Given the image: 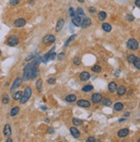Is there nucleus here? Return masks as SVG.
Masks as SVG:
<instances>
[{"label":"nucleus","instance_id":"39448f33","mask_svg":"<svg viewBox=\"0 0 140 142\" xmlns=\"http://www.w3.org/2000/svg\"><path fill=\"white\" fill-rule=\"evenodd\" d=\"M55 41V36L53 35H47L45 36L43 39V43H46V44H49V43H53Z\"/></svg>","mask_w":140,"mask_h":142},{"label":"nucleus","instance_id":"37998d69","mask_svg":"<svg viewBox=\"0 0 140 142\" xmlns=\"http://www.w3.org/2000/svg\"><path fill=\"white\" fill-rule=\"evenodd\" d=\"M54 132H55V130H54V128L53 127H50L48 128V133H54Z\"/></svg>","mask_w":140,"mask_h":142},{"label":"nucleus","instance_id":"f704fd0d","mask_svg":"<svg viewBox=\"0 0 140 142\" xmlns=\"http://www.w3.org/2000/svg\"><path fill=\"white\" fill-rule=\"evenodd\" d=\"M73 62H74V63L75 65H80L81 64V59H80V57L75 56L74 58V60H73Z\"/></svg>","mask_w":140,"mask_h":142},{"label":"nucleus","instance_id":"9d476101","mask_svg":"<svg viewBox=\"0 0 140 142\" xmlns=\"http://www.w3.org/2000/svg\"><path fill=\"white\" fill-rule=\"evenodd\" d=\"M26 24V21L24 18H18L14 22L15 27H24Z\"/></svg>","mask_w":140,"mask_h":142},{"label":"nucleus","instance_id":"bb28decb","mask_svg":"<svg viewBox=\"0 0 140 142\" xmlns=\"http://www.w3.org/2000/svg\"><path fill=\"white\" fill-rule=\"evenodd\" d=\"M36 87V89H37V91H39V92H40L41 90H42V87H43V80H42V79H39V80L37 81Z\"/></svg>","mask_w":140,"mask_h":142},{"label":"nucleus","instance_id":"1a4fd4ad","mask_svg":"<svg viewBox=\"0 0 140 142\" xmlns=\"http://www.w3.org/2000/svg\"><path fill=\"white\" fill-rule=\"evenodd\" d=\"M92 24V21H91V19L89 18V17H85L84 19H82V22H81V26L82 27V28L86 29L87 28V27H89Z\"/></svg>","mask_w":140,"mask_h":142},{"label":"nucleus","instance_id":"e433bc0d","mask_svg":"<svg viewBox=\"0 0 140 142\" xmlns=\"http://www.w3.org/2000/svg\"><path fill=\"white\" fill-rule=\"evenodd\" d=\"M19 4V0H10V5L12 6H15Z\"/></svg>","mask_w":140,"mask_h":142},{"label":"nucleus","instance_id":"6e6552de","mask_svg":"<svg viewBox=\"0 0 140 142\" xmlns=\"http://www.w3.org/2000/svg\"><path fill=\"white\" fill-rule=\"evenodd\" d=\"M77 105L79 106H81V107H90L91 103L88 101H87V100L81 99L77 101Z\"/></svg>","mask_w":140,"mask_h":142},{"label":"nucleus","instance_id":"2f4dec72","mask_svg":"<svg viewBox=\"0 0 140 142\" xmlns=\"http://www.w3.org/2000/svg\"><path fill=\"white\" fill-rule=\"evenodd\" d=\"M102 103H103V105H105V106H111V105H112V101H111L110 99L106 98V99L103 100Z\"/></svg>","mask_w":140,"mask_h":142},{"label":"nucleus","instance_id":"aec40b11","mask_svg":"<svg viewBox=\"0 0 140 142\" xmlns=\"http://www.w3.org/2000/svg\"><path fill=\"white\" fill-rule=\"evenodd\" d=\"M22 96H23V92H22V91H17V92L13 94L12 98H13V100H15V101H18V100L21 99Z\"/></svg>","mask_w":140,"mask_h":142},{"label":"nucleus","instance_id":"49530a36","mask_svg":"<svg viewBox=\"0 0 140 142\" xmlns=\"http://www.w3.org/2000/svg\"><path fill=\"white\" fill-rule=\"evenodd\" d=\"M125 116H126V117H129V116H130V112H126V113H125Z\"/></svg>","mask_w":140,"mask_h":142},{"label":"nucleus","instance_id":"f257e3e1","mask_svg":"<svg viewBox=\"0 0 140 142\" xmlns=\"http://www.w3.org/2000/svg\"><path fill=\"white\" fill-rule=\"evenodd\" d=\"M33 63H28L24 69V80L29 81L31 79V73H32Z\"/></svg>","mask_w":140,"mask_h":142},{"label":"nucleus","instance_id":"7ed1b4c3","mask_svg":"<svg viewBox=\"0 0 140 142\" xmlns=\"http://www.w3.org/2000/svg\"><path fill=\"white\" fill-rule=\"evenodd\" d=\"M127 47L129 50H136L138 49V42L134 38H131L127 41Z\"/></svg>","mask_w":140,"mask_h":142},{"label":"nucleus","instance_id":"412c9836","mask_svg":"<svg viewBox=\"0 0 140 142\" xmlns=\"http://www.w3.org/2000/svg\"><path fill=\"white\" fill-rule=\"evenodd\" d=\"M102 29L106 32H110V31L112 30V26L108 23H104L102 24Z\"/></svg>","mask_w":140,"mask_h":142},{"label":"nucleus","instance_id":"423d86ee","mask_svg":"<svg viewBox=\"0 0 140 142\" xmlns=\"http://www.w3.org/2000/svg\"><path fill=\"white\" fill-rule=\"evenodd\" d=\"M22 82H23V79H22L21 77H17V78L14 81L13 84H12L11 88H10V91H11V92H13V91H14L16 88H17L19 86L21 85Z\"/></svg>","mask_w":140,"mask_h":142},{"label":"nucleus","instance_id":"473e14b6","mask_svg":"<svg viewBox=\"0 0 140 142\" xmlns=\"http://www.w3.org/2000/svg\"><path fill=\"white\" fill-rule=\"evenodd\" d=\"M2 101H3V103H4V104H8V103L10 102L9 96H8L7 95H4V97H3V99H2Z\"/></svg>","mask_w":140,"mask_h":142},{"label":"nucleus","instance_id":"393cba45","mask_svg":"<svg viewBox=\"0 0 140 142\" xmlns=\"http://www.w3.org/2000/svg\"><path fill=\"white\" fill-rule=\"evenodd\" d=\"M19 112V107L18 106H15V107H13V108L11 109V111H10V116L11 117H13V116H16L17 114H18Z\"/></svg>","mask_w":140,"mask_h":142},{"label":"nucleus","instance_id":"dca6fc26","mask_svg":"<svg viewBox=\"0 0 140 142\" xmlns=\"http://www.w3.org/2000/svg\"><path fill=\"white\" fill-rule=\"evenodd\" d=\"M4 134L5 136H7V137H9L10 135L11 134V127H10V126L9 124H6L5 126V127H4Z\"/></svg>","mask_w":140,"mask_h":142},{"label":"nucleus","instance_id":"f8f14e48","mask_svg":"<svg viewBox=\"0 0 140 142\" xmlns=\"http://www.w3.org/2000/svg\"><path fill=\"white\" fill-rule=\"evenodd\" d=\"M128 134H129V129H127V128H123L121 130H119V133H118V136L119 138H125Z\"/></svg>","mask_w":140,"mask_h":142},{"label":"nucleus","instance_id":"f3484780","mask_svg":"<svg viewBox=\"0 0 140 142\" xmlns=\"http://www.w3.org/2000/svg\"><path fill=\"white\" fill-rule=\"evenodd\" d=\"M75 16L81 17V18H83V17H85V12H84L83 9L81 7L77 8V10H76V11H75Z\"/></svg>","mask_w":140,"mask_h":142},{"label":"nucleus","instance_id":"f03ea898","mask_svg":"<svg viewBox=\"0 0 140 142\" xmlns=\"http://www.w3.org/2000/svg\"><path fill=\"white\" fill-rule=\"evenodd\" d=\"M31 95H32V91H31V88L29 87H26L25 89H24V93L23 94V96L20 99V103L21 104H24L25 102L28 101V100L30 98Z\"/></svg>","mask_w":140,"mask_h":142},{"label":"nucleus","instance_id":"b1692460","mask_svg":"<svg viewBox=\"0 0 140 142\" xmlns=\"http://www.w3.org/2000/svg\"><path fill=\"white\" fill-rule=\"evenodd\" d=\"M93 89V87L92 85H86L82 88V91L86 93H89Z\"/></svg>","mask_w":140,"mask_h":142},{"label":"nucleus","instance_id":"c9c22d12","mask_svg":"<svg viewBox=\"0 0 140 142\" xmlns=\"http://www.w3.org/2000/svg\"><path fill=\"white\" fill-rule=\"evenodd\" d=\"M69 15H70V17H71L75 16V10H74V8H72V7L69 8Z\"/></svg>","mask_w":140,"mask_h":142},{"label":"nucleus","instance_id":"a18cd8bd","mask_svg":"<svg viewBox=\"0 0 140 142\" xmlns=\"http://www.w3.org/2000/svg\"><path fill=\"white\" fill-rule=\"evenodd\" d=\"M41 108L43 109V111H45V110H47V106H41Z\"/></svg>","mask_w":140,"mask_h":142},{"label":"nucleus","instance_id":"c756f323","mask_svg":"<svg viewBox=\"0 0 140 142\" xmlns=\"http://www.w3.org/2000/svg\"><path fill=\"white\" fill-rule=\"evenodd\" d=\"M75 36H76V35H72L71 36H70V37L68 38V40H67V42L66 43H65V44H64V47H68V44L70 43H71L72 41L74 40V38H75Z\"/></svg>","mask_w":140,"mask_h":142},{"label":"nucleus","instance_id":"20e7f679","mask_svg":"<svg viewBox=\"0 0 140 142\" xmlns=\"http://www.w3.org/2000/svg\"><path fill=\"white\" fill-rule=\"evenodd\" d=\"M19 43V39L17 36L12 35L10 36H9L7 39V43L10 46H17Z\"/></svg>","mask_w":140,"mask_h":142},{"label":"nucleus","instance_id":"7c9ffc66","mask_svg":"<svg viewBox=\"0 0 140 142\" xmlns=\"http://www.w3.org/2000/svg\"><path fill=\"white\" fill-rule=\"evenodd\" d=\"M92 70L95 73H100V71H101V67L100 65H94V66L92 68Z\"/></svg>","mask_w":140,"mask_h":142},{"label":"nucleus","instance_id":"3c124183","mask_svg":"<svg viewBox=\"0 0 140 142\" xmlns=\"http://www.w3.org/2000/svg\"><path fill=\"white\" fill-rule=\"evenodd\" d=\"M1 55H2V52H1V50H0V56H1Z\"/></svg>","mask_w":140,"mask_h":142},{"label":"nucleus","instance_id":"58836bf2","mask_svg":"<svg viewBox=\"0 0 140 142\" xmlns=\"http://www.w3.org/2000/svg\"><path fill=\"white\" fill-rule=\"evenodd\" d=\"M48 84H55V78H53V77L49 78L48 80Z\"/></svg>","mask_w":140,"mask_h":142},{"label":"nucleus","instance_id":"cd10ccee","mask_svg":"<svg viewBox=\"0 0 140 142\" xmlns=\"http://www.w3.org/2000/svg\"><path fill=\"white\" fill-rule=\"evenodd\" d=\"M132 63L134 64V66H135L138 69H140V59L138 58V57H136L135 60L133 61Z\"/></svg>","mask_w":140,"mask_h":142},{"label":"nucleus","instance_id":"6ab92c4d","mask_svg":"<svg viewBox=\"0 0 140 142\" xmlns=\"http://www.w3.org/2000/svg\"><path fill=\"white\" fill-rule=\"evenodd\" d=\"M117 92H118V95H119V96H122V95H124L125 94H126V88L125 86H120L119 88H117Z\"/></svg>","mask_w":140,"mask_h":142},{"label":"nucleus","instance_id":"09e8293b","mask_svg":"<svg viewBox=\"0 0 140 142\" xmlns=\"http://www.w3.org/2000/svg\"><path fill=\"white\" fill-rule=\"evenodd\" d=\"M126 121V119H120V120H119V122H122V121Z\"/></svg>","mask_w":140,"mask_h":142},{"label":"nucleus","instance_id":"ea45409f","mask_svg":"<svg viewBox=\"0 0 140 142\" xmlns=\"http://www.w3.org/2000/svg\"><path fill=\"white\" fill-rule=\"evenodd\" d=\"M89 12L91 14H95L96 13V9L94 7H90L89 8Z\"/></svg>","mask_w":140,"mask_h":142},{"label":"nucleus","instance_id":"0eeeda50","mask_svg":"<svg viewBox=\"0 0 140 142\" xmlns=\"http://www.w3.org/2000/svg\"><path fill=\"white\" fill-rule=\"evenodd\" d=\"M91 100L93 103H99L102 100V95H100V93H94L92 96H91Z\"/></svg>","mask_w":140,"mask_h":142},{"label":"nucleus","instance_id":"4468645a","mask_svg":"<svg viewBox=\"0 0 140 142\" xmlns=\"http://www.w3.org/2000/svg\"><path fill=\"white\" fill-rule=\"evenodd\" d=\"M117 88H118V86H117L116 82L114 81H112V82L109 83L108 85V89L111 93H115L117 91Z\"/></svg>","mask_w":140,"mask_h":142},{"label":"nucleus","instance_id":"9b49d317","mask_svg":"<svg viewBox=\"0 0 140 142\" xmlns=\"http://www.w3.org/2000/svg\"><path fill=\"white\" fill-rule=\"evenodd\" d=\"M81 22H82V18L77 17V16H74V17H72V23L77 27H81Z\"/></svg>","mask_w":140,"mask_h":142},{"label":"nucleus","instance_id":"a19ab883","mask_svg":"<svg viewBox=\"0 0 140 142\" xmlns=\"http://www.w3.org/2000/svg\"><path fill=\"white\" fill-rule=\"evenodd\" d=\"M63 58H64V53H61V54H59V56H58V59H59V61H62Z\"/></svg>","mask_w":140,"mask_h":142},{"label":"nucleus","instance_id":"c85d7f7f","mask_svg":"<svg viewBox=\"0 0 140 142\" xmlns=\"http://www.w3.org/2000/svg\"><path fill=\"white\" fill-rule=\"evenodd\" d=\"M73 123L75 126H81V124L83 123V121H82V120H80V119L74 118L73 119Z\"/></svg>","mask_w":140,"mask_h":142},{"label":"nucleus","instance_id":"2eb2a0df","mask_svg":"<svg viewBox=\"0 0 140 142\" xmlns=\"http://www.w3.org/2000/svg\"><path fill=\"white\" fill-rule=\"evenodd\" d=\"M80 78L81 81H87L88 79L90 78V74L87 72V71H83L80 74Z\"/></svg>","mask_w":140,"mask_h":142},{"label":"nucleus","instance_id":"ddd939ff","mask_svg":"<svg viewBox=\"0 0 140 142\" xmlns=\"http://www.w3.org/2000/svg\"><path fill=\"white\" fill-rule=\"evenodd\" d=\"M70 133H71V134L73 135L75 139L80 137V134H81V133H80V131H79L76 127H70Z\"/></svg>","mask_w":140,"mask_h":142},{"label":"nucleus","instance_id":"de8ad7c7","mask_svg":"<svg viewBox=\"0 0 140 142\" xmlns=\"http://www.w3.org/2000/svg\"><path fill=\"white\" fill-rule=\"evenodd\" d=\"M6 141H7V142H12V140H11V139H10V138H8L7 140H6Z\"/></svg>","mask_w":140,"mask_h":142},{"label":"nucleus","instance_id":"72a5a7b5","mask_svg":"<svg viewBox=\"0 0 140 142\" xmlns=\"http://www.w3.org/2000/svg\"><path fill=\"white\" fill-rule=\"evenodd\" d=\"M135 58H136V56H134V55H130V56L127 57V61H128L129 63H132L133 61L135 60Z\"/></svg>","mask_w":140,"mask_h":142},{"label":"nucleus","instance_id":"4c0bfd02","mask_svg":"<svg viewBox=\"0 0 140 142\" xmlns=\"http://www.w3.org/2000/svg\"><path fill=\"white\" fill-rule=\"evenodd\" d=\"M134 19H135V17H133L132 15H127V16H126V20H127V21L131 22V21H133Z\"/></svg>","mask_w":140,"mask_h":142},{"label":"nucleus","instance_id":"5701e85b","mask_svg":"<svg viewBox=\"0 0 140 142\" xmlns=\"http://www.w3.org/2000/svg\"><path fill=\"white\" fill-rule=\"evenodd\" d=\"M66 101L68 102H74L76 101V95H69L66 97Z\"/></svg>","mask_w":140,"mask_h":142},{"label":"nucleus","instance_id":"c03bdc74","mask_svg":"<svg viewBox=\"0 0 140 142\" xmlns=\"http://www.w3.org/2000/svg\"><path fill=\"white\" fill-rule=\"evenodd\" d=\"M135 5L138 6V7H140V0H136L135 1Z\"/></svg>","mask_w":140,"mask_h":142},{"label":"nucleus","instance_id":"8fccbe9b","mask_svg":"<svg viewBox=\"0 0 140 142\" xmlns=\"http://www.w3.org/2000/svg\"><path fill=\"white\" fill-rule=\"evenodd\" d=\"M77 1H78V2H80V3H83L85 0H77Z\"/></svg>","mask_w":140,"mask_h":142},{"label":"nucleus","instance_id":"4be33fe9","mask_svg":"<svg viewBox=\"0 0 140 142\" xmlns=\"http://www.w3.org/2000/svg\"><path fill=\"white\" fill-rule=\"evenodd\" d=\"M123 108H124V105L122 104L121 102H117V103H115V105H114V109H115L117 112L121 111Z\"/></svg>","mask_w":140,"mask_h":142},{"label":"nucleus","instance_id":"a878e982","mask_svg":"<svg viewBox=\"0 0 140 142\" xmlns=\"http://www.w3.org/2000/svg\"><path fill=\"white\" fill-rule=\"evenodd\" d=\"M106 13L105 11H100V13H99V16H98V17H99V19H100V21H103V20H105V19L106 18Z\"/></svg>","mask_w":140,"mask_h":142},{"label":"nucleus","instance_id":"a211bd4d","mask_svg":"<svg viewBox=\"0 0 140 142\" xmlns=\"http://www.w3.org/2000/svg\"><path fill=\"white\" fill-rule=\"evenodd\" d=\"M63 25H64V19L61 18L59 20V21L57 22V24H56V27H55V30L58 32V31H60L62 29V27H63Z\"/></svg>","mask_w":140,"mask_h":142},{"label":"nucleus","instance_id":"79ce46f5","mask_svg":"<svg viewBox=\"0 0 140 142\" xmlns=\"http://www.w3.org/2000/svg\"><path fill=\"white\" fill-rule=\"evenodd\" d=\"M87 142H94L95 141V139H94V137L91 136V137H89L87 140Z\"/></svg>","mask_w":140,"mask_h":142}]
</instances>
